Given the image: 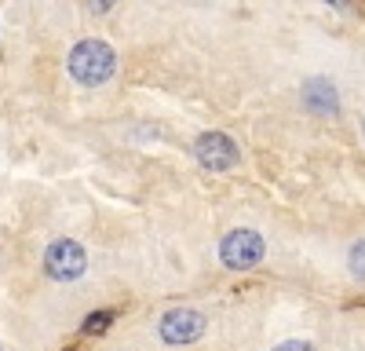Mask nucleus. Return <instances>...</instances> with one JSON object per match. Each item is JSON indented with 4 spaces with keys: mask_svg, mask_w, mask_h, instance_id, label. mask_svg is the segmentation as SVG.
<instances>
[{
    "mask_svg": "<svg viewBox=\"0 0 365 351\" xmlns=\"http://www.w3.org/2000/svg\"><path fill=\"white\" fill-rule=\"evenodd\" d=\"M110 4H117V0H96V8H99V11H106Z\"/></svg>",
    "mask_w": 365,
    "mask_h": 351,
    "instance_id": "nucleus-10",
    "label": "nucleus"
},
{
    "mask_svg": "<svg viewBox=\"0 0 365 351\" xmlns=\"http://www.w3.org/2000/svg\"><path fill=\"white\" fill-rule=\"evenodd\" d=\"M84 268H88V253H84L73 238H58V242H51L48 253H44V271H48L51 278H58V282L81 278Z\"/></svg>",
    "mask_w": 365,
    "mask_h": 351,
    "instance_id": "nucleus-4",
    "label": "nucleus"
},
{
    "mask_svg": "<svg viewBox=\"0 0 365 351\" xmlns=\"http://www.w3.org/2000/svg\"><path fill=\"white\" fill-rule=\"evenodd\" d=\"M274 351H314V344H307V340H285V344H278Z\"/></svg>",
    "mask_w": 365,
    "mask_h": 351,
    "instance_id": "nucleus-9",
    "label": "nucleus"
},
{
    "mask_svg": "<svg viewBox=\"0 0 365 351\" xmlns=\"http://www.w3.org/2000/svg\"><path fill=\"white\" fill-rule=\"evenodd\" d=\"M329 4H336V8H347V4H351V0H329Z\"/></svg>",
    "mask_w": 365,
    "mask_h": 351,
    "instance_id": "nucleus-11",
    "label": "nucleus"
},
{
    "mask_svg": "<svg viewBox=\"0 0 365 351\" xmlns=\"http://www.w3.org/2000/svg\"><path fill=\"white\" fill-rule=\"evenodd\" d=\"M194 158L201 161V168L208 172H230L241 165V151H237V143L223 132H205L197 136L194 143Z\"/></svg>",
    "mask_w": 365,
    "mask_h": 351,
    "instance_id": "nucleus-3",
    "label": "nucleus"
},
{
    "mask_svg": "<svg viewBox=\"0 0 365 351\" xmlns=\"http://www.w3.org/2000/svg\"><path fill=\"white\" fill-rule=\"evenodd\" d=\"M205 315L194 311V307H175L161 318V340L172 344V347H182V344H194L205 337Z\"/></svg>",
    "mask_w": 365,
    "mask_h": 351,
    "instance_id": "nucleus-5",
    "label": "nucleus"
},
{
    "mask_svg": "<svg viewBox=\"0 0 365 351\" xmlns=\"http://www.w3.org/2000/svg\"><path fill=\"white\" fill-rule=\"evenodd\" d=\"M113 318H117V311H113V307L91 311V315L84 318V333H88V337H91V333H96V337H99V333H106V330L113 326Z\"/></svg>",
    "mask_w": 365,
    "mask_h": 351,
    "instance_id": "nucleus-7",
    "label": "nucleus"
},
{
    "mask_svg": "<svg viewBox=\"0 0 365 351\" xmlns=\"http://www.w3.org/2000/svg\"><path fill=\"white\" fill-rule=\"evenodd\" d=\"M263 256H267V245H263L259 234L249 230V227L230 230L223 238V245H220V260L227 263L230 271H252L256 263H263Z\"/></svg>",
    "mask_w": 365,
    "mask_h": 351,
    "instance_id": "nucleus-2",
    "label": "nucleus"
},
{
    "mask_svg": "<svg viewBox=\"0 0 365 351\" xmlns=\"http://www.w3.org/2000/svg\"><path fill=\"white\" fill-rule=\"evenodd\" d=\"M66 351H81V347H66Z\"/></svg>",
    "mask_w": 365,
    "mask_h": 351,
    "instance_id": "nucleus-12",
    "label": "nucleus"
},
{
    "mask_svg": "<svg viewBox=\"0 0 365 351\" xmlns=\"http://www.w3.org/2000/svg\"><path fill=\"white\" fill-rule=\"evenodd\" d=\"M66 66H70L73 81H81V84H88V88H96V84H103V81L113 77L117 55H113V48H110L106 41H81V44L70 51Z\"/></svg>",
    "mask_w": 365,
    "mask_h": 351,
    "instance_id": "nucleus-1",
    "label": "nucleus"
},
{
    "mask_svg": "<svg viewBox=\"0 0 365 351\" xmlns=\"http://www.w3.org/2000/svg\"><path fill=\"white\" fill-rule=\"evenodd\" d=\"M303 103H307V110H314V113H336L340 110L336 88H332L325 77H314V81L303 84Z\"/></svg>",
    "mask_w": 365,
    "mask_h": 351,
    "instance_id": "nucleus-6",
    "label": "nucleus"
},
{
    "mask_svg": "<svg viewBox=\"0 0 365 351\" xmlns=\"http://www.w3.org/2000/svg\"><path fill=\"white\" fill-rule=\"evenodd\" d=\"M347 268H351V275H354L358 282H365V242L351 245V253H347Z\"/></svg>",
    "mask_w": 365,
    "mask_h": 351,
    "instance_id": "nucleus-8",
    "label": "nucleus"
}]
</instances>
